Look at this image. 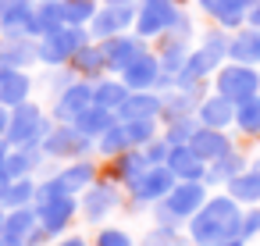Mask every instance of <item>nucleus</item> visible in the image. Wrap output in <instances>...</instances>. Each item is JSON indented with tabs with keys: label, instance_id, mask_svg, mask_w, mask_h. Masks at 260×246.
<instances>
[{
	"label": "nucleus",
	"instance_id": "f257e3e1",
	"mask_svg": "<svg viewBox=\"0 0 260 246\" xmlns=\"http://www.w3.org/2000/svg\"><path fill=\"white\" fill-rule=\"evenodd\" d=\"M239 225H242V203L232 200L228 193L207 196V203L185 221L189 239L196 246H217V242L239 239Z\"/></svg>",
	"mask_w": 260,
	"mask_h": 246
},
{
	"label": "nucleus",
	"instance_id": "f03ea898",
	"mask_svg": "<svg viewBox=\"0 0 260 246\" xmlns=\"http://www.w3.org/2000/svg\"><path fill=\"white\" fill-rule=\"evenodd\" d=\"M210 186L207 182H178L160 203H157V225L164 228H178L182 221H189L203 203H207V193Z\"/></svg>",
	"mask_w": 260,
	"mask_h": 246
},
{
	"label": "nucleus",
	"instance_id": "7ed1b4c3",
	"mask_svg": "<svg viewBox=\"0 0 260 246\" xmlns=\"http://www.w3.org/2000/svg\"><path fill=\"white\" fill-rule=\"evenodd\" d=\"M214 89L221 97H228L232 104H242V100H253L260 97V72L253 65H221L214 72Z\"/></svg>",
	"mask_w": 260,
	"mask_h": 246
},
{
	"label": "nucleus",
	"instance_id": "20e7f679",
	"mask_svg": "<svg viewBox=\"0 0 260 246\" xmlns=\"http://www.w3.org/2000/svg\"><path fill=\"white\" fill-rule=\"evenodd\" d=\"M75 214V193H68L57 178H50L40 189V225L47 232H61Z\"/></svg>",
	"mask_w": 260,
	"mask_h": 246
},
{
	"label": "nucleus",
	"instance_id": "39448f33",
	"mask_svg": "<svg viewBox=\"0 0 260 246\" xmlns=\"http://www.w3.org/2000/svg\"><path fill=\"white\" fill-rule=\"evenodd\" d=\"M178 18L182 11L175 8V0H143V8L136 15V29L139 36H160V33H171Z\"/></svg>",
	"mask_w": 260,
	"mask_h": 246
},
{
	"label": "nucleus",
	"instance_id": "423d86ee",
	"mask_svg": "<svg viewBox=\"0 0 260 246\" xmlns=\"http://www.w3.org/2000/svg\"><path fill=\"white\" fill-rule=\"evenodd\" d=\"M86 47V36H82V29H57V33H47V40H43V47H40V57L47 61V65H61V61H68V57H75L79 50Z\"/></svg>",
	"mask_w": 260,
	"mask_h": 246
},
{
	"label": "nucleus",
	"instance_id": "0eeeda50",
	"mask_svg": "<svg viewBox=\"0 0 260 246\" xmlns=\"http://www.w3.org/2000/svg\"><path fill=\"white\" fill-rule=\"evenodd\" d=\"M178 186V178L171 175V168L168 164H153L139 182H132L128 189H132V196L139 200V203H160L171 189Z\"/></svg>",
	"mask_w": 260,
	"mask_h": 246
},
{
	"label": "nucleus",
	"instance_id": "6e6552de",
	"mask_svg": "<svg viewBox=\"0 0 260 246\" xmlns=\"http://www.w3.org/2000/svg\"><path fill=\"white\" fill-rule=\"evenodd\" d=\"M196 4L221 25V29H242L246 25V15L256 0H196Z\"/></svg>",
	"mask_w": 260,
	"mask_h": 246
},
{
	"label": "nucleus",
	"instance_id": "1a4fd4ad",
	"mask_svg": "<svg viewBox=\"0 0 260 246\" xmlns=\"http://www.w3.org/2000/svg\"><path fill=\"white\" fill-rule=\"evenodd\" d=\"M196 121H200L203 129H221V132H228V129L235 125V104H232L228 97L214 93V97L200 100V107H196Z\"/></svg>",
	"mask_w": 260,
	"mask_h": 246
},
{
	"label": "nucleus",
	"instance_id": "9d476101",
	"mask_svg": "<svg viewBox=\"0 0 260 246\" xmlns=\"http://www.w3.org/2000/svg\"><path fill=\"white\" fill-rule=\"evenodd\" d=\"M189 146H192V153H196L200 161H207V164H214L217 157H224L228 150H235V143H232L228 132H221V129H203V125L192 132Z\"/></svg>",
	"mask_w": 260,
	"mask_h": 246
},
{
	"label": "nucleus",
	"instance_id": "9b49d317",
	"mask_svg": "<svg viewBox=\"0 0 260 246\" xmlns=\"http://www.w3.org/2000/svg\"><path fill=\"white\" fill-rule=\"evenodd\" d=\"M121 75H125V86H128L132 93H143V89H150V86H157V82H160L164 68H160V61H157L153 54H146V50H143V54H139V57L121 72Z\"/></svg>",
	"mask_w": 260,
	"mask_h": 246
},
{
	"label": "nucleus",
	"instance_id": "f8f14e48",
	"mask_svg": "<svg viewBox=\"0 0 260 246\" xmlns=\"http://www.w3.org/2000/svg\"><path fill=\"white\" fill-rule=\"evenodd\" d=\"M224 193H228L232 200H239L242 207H256V203H260V157H253V161L246 164V171L235 175V178L224 186Z\"/></svg>",
	"mask_w": 260,
	"mask_h": 246
},
{
	"label": "nucleus",
	"instance_id": "ddd939ff",
	"mask_svg": "<svg viewBox=\"0 0 260 246\" xmlns=\"http://www.w3.org/2000/svg\"><path fill=\"white\" fill-rule=\"evenodd\" d=\"M40 132H43V114H40L32 104H18V111H15L11 121H8V136H11V143L29 146Z\"/></svg>",
	"mask_w": 260,
	"mask_h": 246
},
{
	"label": "nucleus",
	"instance_id": "4468645a",
	"mask_svg": "<svg viewBox=\"0 0 260 246\" xmlns=\"http://www.w3.org/2000/svg\"><path fill=\"white\" fill-rule=\"evenodd\" d=\"M168 168H171V175L178 182H203L207 178V161H200L192 153V146H171Z\"/></svg>",
	"mask_w": 260,
	"mask_h": 246
},
{
	"label": "nucleus",
	"instance_id": "2eb2a0df",
	"mask_svg": "<svg viewBox=\"0 0 260 246\" xmlns=\"http://www.w3.org/2000/svg\"><path fill=\"white\" fill-rule=\"evenodd\" d=\"M228 57L235 61V65H260V29H253V25H246V29H239L232 40H228Z\"/></svg>",
	"mask_w": 260,
	"mask_h": 246
},
{
	"label": "nucleus",
	"instance_id": "dca6fc26",
	"mask_svg": "<svg viewBox=\"0 0 260 246\" xmlns=\"http://www.w3.org/2000/svg\"><path fill=\"white\" fill-rule=\"evenodd\" d=\"M139 54H143V43L132 40V36H111V40L104 43V61H107V68H114V72H125Z\"/></svg>",
	"mask_w": 260,
	"mask_h": 246
},
{
	"label": "nucleus",
	"instance_id": "f3484780",
	"mask_svg": "<svg viewBox=\"0 0 260 246\" xmlns=\"http://www.w3.org/2000/svg\"><path fill=\"white\" fill-rule=\"evenodd\" d=\"M132 22H136V8H104V11L93 15V36L111 40V36H118Z\"/></svg>",
	"mask_w": 260,
	"mask_h": 246
},
{
	"label": "nucleus",
	"instance_id": "a211bd4d",
	"mask_svg": "<svg viewBox=\"0 0 260 246\" xmlns=\"http://www.w3.org/2000/svg\"><path fill=\"white\" fill-rule=\"evenodd\" d=\"M246 164H249V161H246V153L228 150L224 157H217L214 164H207V178H203V182H207V186H221V189H224L235 175H242V171H246Z\"/></svg>",
	"mask_w": 260,
	"mask_h": 246
},
{
	"label": "nucleus",
	"instance_id": "6ab92c4d",
	"mask_svg": "<svg viewBox=\"0 0 260 246\" xmlns=\"http://www.w3.org/2000/svg\"><path fill=\"white\" fill-rule=\"evenodd\" d=\"M89 107H93V86L75 82V86H68V89H64V97L57 100V118L75 121V118H79V114H86Z\"/></svg>",
	"mask_w": 260,
	"mask_h": 246
},
{
	"label": "nucleus",
	"instance_id": "aec40b11",
	"mask_svg": "<svg viewBox=\"0 0 260 246\" xmlns=\"http://www.w3.org/2000/svg\"><path fill=\"white\" fill-rule=\"evenodd\" d=\"M121 121H136V118H160V97L143 89V93H128V100L118 107Z\"/></svg>",
	"mask_w": 260,
	"mask_h": 246
},
{
	"label": "nucleus",
	"instance_id": "412c9836",
	"mask_svg": "<svg viewBox=\"0 0 260 246\" xmlns=\"http://www.w3.org/2000/svg\"><path fill=\"white\" fill-rule=\"evenodd\" d=\"M114 207H118V189H114V186H107V182L93 186V189L86 193V200H82V210H86V218H93V221L107 218Z\"/></svg>",
	"mask_w": 260,
	"mask_h": 246
},
{
	"label": "nucleus",
	"instance_id": "4be33fe9",
	"mask_svg": "<svg viewBox=\"0 0 260 246\" xmlns=\"http://www.w3.org/2000/svg\"><path fill=\"white\" fill-rule=\"evenodd\" d=\"M86 150V136L72 125H64V129H57V132H50L47 136V153H54V157H75V153H82Z\"/></svg>",
	"mask_w": 260,
	"mask_h": 246
},
{
	"label": "nucleus",
	"instance_id": "5701e85b",
	"mask_svg": "<svg viewBox=\"0 0 260 246\" xmlns=\"http://www.w3.org/2000/svg\"><path fill=\"white\" fill-rule=\"evenodd\" d=\"M29 79L22 68H0V104H25Z\"/></svg>",
	"mask_w": 260,
	"mask_h": 246
},
{
	"label": "nucleus",
	"instance_id": "b1692460",
	"mask_svg": "<svg viewBox=\"0 0 260 246\" xmlns=\"http://www.w3.org/2000/svg\"><path fill=\"white\" fill-rule=\"evenodd\" d=\"M111 125H114V111L96 107V104H93L86 114H79V118H75V129H79L82 136H104Z\"/></svg>",
	"mask_w": 260,
	"mask_h": 246
},
{
	"label": "nucleus",
	"instance_id": "393cba45",
	"mask_svg": "<svg viewBox=\"0 0 260 246\" xmlns=\"http://www.w3.org/2000/svg\"><path fill=\"white\" fill-rule=\"evenodd\" d=\"M150 168H153V164L146 161V153H143V150H125V153L118 157V178H121L125 186L139 182V178H143Z\"/></svg>",
	"mask_w": 260,
	"mask_h": 246
},
{
	"label": "nucleus",
	"instance_id": "a878e982",
	"mask_svg": "<svg viewBox=\"0 0 260 246\" xmlns=\"http://www.w3.org/2000/svg\"><path fill=\"white\" fill-rule=\"evenodd\" d=\"M235 129L249 139H260V97L235 104Z\"/></svg>",
	"mask_w": 260,
	"mask_h": 246
},
{
	"label": "nucleus",
	"instance_id": "bb28decb",
	"mask_svg": "<svg viewBox=\"0 0 260 246\" xmlns=\"http://www.w3.org/2000/svg\"><path fill=\"white\" fill-rule=\"evenodd\" d=\"M128 93H132V89H128L125 82H100V86H93V104L118 114V107L128 100Z\"/></svg>",
	"mask_w": 260,
	"mask_h": 246
},
{
	"label": "nucleus",
	"instance_id": "cd10ccee",
	"mask_svg": "<svg viewBox=\"0 0 260 246\" xmlns=\"http://www.w3.org/2000/svg\"><path fill=\"white\" fill-rule=\"evenodd\" d=\"M36 214L32 210H25V207H18L8 221H4V239H11V242H25L29 235H32V228H36Z\"/></svg>",
	"mask_w": 260,
	"mask_h": 246
},
{
	"label": "nucleus",
	"instance_id": "c85d7f7f",
	"mask_svg": "<svg viewBox=\"0 0 260 246\" xmlns=\"http://www.w3.org/2000/svg\"><path fill=\"white\" fill-rule=\"evenodd\" d=\"M189 47H185V40H168V47L160 50V68H164V75H178L182 68H185V61H189Z\"/></svg>",
	"mask_w": 260,
	"mask_h": 246
},
{
	"label": "nucleus",
	"instance_id": "c756f323",
	"mask_svg": "<svg viewBox=\"0 0 260 246\" xmlns=\"http://www.w3.org/2000/svg\"><path fill=\"white\" fill-rule=\"evenodd\" d=\"M64 29V4H54V0H47V4L36 11V22H32V33H57Z\"/></svg>",
	"mask_w": 260,
	"mask_h": 246
},
{
	"label": "nucleus",
	"instance_id": "7c9ffc66",
	"mask_svg": "<svg viewBox=\"0 0 260 246\" xmlns=\"http://www.w3.org/2000/svg\"><path fill=\"white\" fill-rule=\"evenodd\" d=\"M121 125L128 132L132 150H143L150 139H157V118H136V121H121Z\"/></svg>",
	"mask_w": 260,
	"mask_h": 246
},
{
	"label": "nucleus",
	"instance_id": "2f4dec72",
	"mask_svg": "<svg viewBox=\"0 0 260 246\" xmlns=\"http://www.w3.org/2000/svg\"><path fill=\"white\" fill-rule=\"evenodd\" d=\"M93 175H96V171H93V164H86V161H82V164H72L68 171H61V175H57V182H61L68 193H82L86 186H93Z\"/></svg>",
	"mask_w": 260,
	"mask_h": 246
},
{
	"label": "nucleus",
	"instance_id": "473e14b6",
	"mask_svg": "<svg viewBox=\"0 0 260 246\" xmlns=\"http://www.w3.org/2000/svg\"><path fill=\"white\" fill-rule=\"evenodd\" d=\"M100 150L107 153V157H121L125 150H132V143H128V132H125V125L121 121H114L104 136H100Z\"/></svg>",
	"mask_w": 260,
	"mask_h": 246
},
{
	"label": "nucleus",
	"instance_id": "72a5a7b5",
	"mask_svg": "<svg viewBox=\"0 0 260 246\" xmlns=\"http://www.w3.org/2000/svg\"><path fill=\"white\" fill-rule=\"evenodd\" d=\"M200 129V121L196 118H178V121H168V132H164V139L171 143V146H189V139H192V132Z\"/></svg>",
	"mask_w": 260,
	"mask_h": 246
},
{
	"label": "nucleus",
	"instance_id": "f704fd0d",
	"mask_svg": "<svg viewBox=\"0 0 260 246\" xmlns=\"http://www.w3.org/2000/svg\"><path fill=\"white\" fill-rule=\"evenodd\" d=\"M75 68L86 72V75L104 72V68H107V61H104V47H82V50L75 54Z\"/></svg>",
	"mask_w": 260,
	"mask_h": 246
},
{
	"label": "nucleus",
	"instance_id": "c9c22d12",
	"mask_svg": "<svg viewBox=\"0 0 260 246\" xmlns=\"http://www.w3.org/2000/svg\"><path fill=\"white\" fill-rule=\"evenodd\" d=\"M32 57H40V54H32V47L29 43H11V47H4L0 50V68H22V65H29Z\"/></svg>",
	"mask_w": 260,
	"mask_h": 246
},
{
	"label": "nucleus",
	"instance_id": "e433bc0d",
	"mask_svg": "<svg viewBox=\"0 0 260 246\" xmlns=\"http://www.w3.org/2000/svg\"><path fill=\"white\" fill-rule=\"evenodd\" d=\"M96 8H93V0H68L64 4V22L68 25H82V22H93Z\"/></svg>",
	"mask_w": 260,
	"mask_h": 246
},
{
	"label": "nucleus",
	"instance_id": "4c0bfd02",
	"mask_svg": "<svg viewBox=\"0 0 260 246\" xmlns=\"http://www.w3.org/2000/svg\"><path fill=\"white\" fill-rule=\"evenodd\" d=\"M239 239H242V242H253V239H260V203H256V207H242Z\"/></svg>",
	"mask_w": 260,
	"mask_h": 246
},
{
	"label": "nucleus",
	"instance_id": "58836bf2",
	"mask_svg": "<svg viewBox=\"0 0 260 246\" xmlns=\"http://www.w3.org/2000/svg\"><path fill=\"white\" fill-rule=\"evenodd\" d=\"M29 196H32V186H29V182H8L4 189H0V203H15V207H22Z\"/></svg>",
	"mask_w": 260,
	"mask_h": 246
},
{
	"label": "nucleus",
	"instance_id": "ea45409f",
	"mask_svg": "<svg viewBox=\"0 0 260 246\" xmlns=\"http://www.w3.org/2000/svg\"><path fill=\"white\" fill-rule=\"evenodd\" d=\"M143 153H146V161H150V164H168V153H171V143H168L164 136H157V139H150V143L143 146Z\"/></svg>",
	"mask_w": 260,
	"mask_h": 246
},
{
	"label": "nucleus",
	"instance_id": "a19ab883",
	"mask_svg": "<svg viewBox=\"0 0 260 246\" xmlns=\"http://www.w3.org/2000/svg\"><path fill=\"white\" fill-rule=\"evenodd\" d=\"M32 168V157L29 153H15V157H8L4 161V171H8V178H18L22 171H29Z\"/></svg>",
	"mask_w": 260,
	"mask_h": 246
},
{
	"label": "nucleus",
	"instance_id": "79ce46f5",
	"mask_svg": "<svg viewBox=\"0 0 260 246\" xmlns=\"http://www.w3.org/2000/svg\"><path fill=\"white\" fill-rule=\"evenodd\" d=\"M96 246H132V239H128V232H121V228H104L100 239H96Z\"/></svg>",
	"mask_w": 260,
	"mask_h": 246
},
{
	"label": "nucleus",
	"instance_id": "37998d69",
	"mask_svg": "<svg viewBox=\"0 0 260 246\" xmlns=\"http://www.w3.org/2000/svg\"><path fill=\"white\" fill-rule=\"evenodd\" d=\"M29 8V0H0V18H8L15 11H25Z\"/></svg>",
	"mask_w": 260,
	"mask_h": 246
},
{
	"label": "nucleus",
	"instance_id": "c03bdc74",
	"mask_svg": "<svg viewBox=\"0 0 260 246\" xmlns=\"http://www.w3.org/2000/svg\"><path fill=\"white\" fill-rule=\"evenodd\" d=\"M246 25H253V29H260V0L249 8V15H246Z\"/></svg>",
	"mask_w": 260,
	"mask_h": 246
},
{
	"label": "nucleus",
	"instance_id": "a18cd8bd",
	"mask_svg": "<svg viewBox=\"0 0 260 246\" xmlns=\"http://www.w3.org/2000/svg\"><path fill=\"white\" fill-rule=\"evenodd\" d=\"M136 0H107V8H132Z\"/></svg>",
	"mask_w": 260,
	"mask_h": 246
},
{
	"label": "nucleus",
	"instance_id": "49530a36",
	"mask_svg": "<svg viewBox=\"0 0 260 246\" xmlns=\"http://www.w3.org/2000/svg\"><path fill=\"white\" fill-rule=\"evenodd\" d=\"M8 121H11V118H8V111H4V107H0V132H4V129H8Z\"/></svg>",
	"mask_w": 260,
	"mask_h": 246
},
{
	"label": "nucleus",
	"instance_id": "de8ad7c7",
	"mask_svg": "<svg viewBox=\"0 0 260 246\" xmlns=\"http://www.w3.org/2000/svg\"><path fill=\"white\" fill-rule=\"evenodd\" d=\"M61 246H86V242H82V239H79V235H75V239H64V242H61Z\"/></svg>",
	"mask_w": 260,
	"mask_h": 246
},
{
	"label": "nucleus",
	"instance_id": "09e8293b",
	"mask_svg": "<svg viewBox=\"0 0 260 246\" xmlns=\"http://www.w3.org/2000/svg\"><path fill=\"white\" fill-rule=\"evenodd\" d=\"M217 246H246L242 239H228V242H217Z\"/></svg>",
	"mask_w": 260,
	"mask_h": 246
},
{
	"label": "nucleus",
	"instance_id": "8fccbe9b",
	"mask_svg": "<svg viewBox=\"0 0 260 246\" xmlns=\"http://www.w3.org/2000/svg\"><path fill=\"white\" fill-rule=\"evenodd\" d=\"M4 161H8V150H4V143H0V168H4Z\"/></svg>",
	"mask_w": 260,
	"mask_h": 246
},
{
	"label": "nucleus",
	"instance_id": "3c124183",
	"mask_svg": "<svg viewBox=\"0 0 260 246\" xmlns=\"http://www.w3.org/2000/svg\"><path fill=\"white\" fill-rule=\"evenodd\" d=\"M0 246H18V242H11V239H4V242H0Z\"/></svg>",
	"mask_w": 260,
	"mask_h": 246
},
{
	"label": "nucleus",
	"instance_id": "603ef678",
	"mask_svg": "<svg viewBox=\"0 0 260 246\" xmlns=\"http://www.w3.org/2000/svg\"><path fill=\"white\" fill-rule=\"evenodd\" d=\"M0 225H4V221H0Z\"/></svg>",
	"mask_w": 260,
	"mask_h": 246
}]
</instances>
